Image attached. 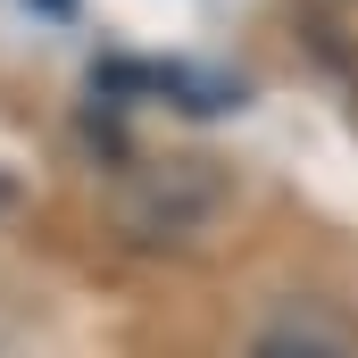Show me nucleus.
Returning a JSON list of instances; mask_svg holds the SVG:
<instances>
[{
	"label": "nucleus",
	"mask_w": 358,
	"mask_h": 358,
	"mask_svg": "<svg viewBox=\"0 0 358 358\" xmlns=\"http://www.w3.org/2000/svg\"><path fill=\"white\" fill-rule=\"evenodd\" d=\"M250 358H350V350H334V342H317V334H300V325H275V334L250 342Z\"/></svg>",
	"instance_id": "nucleus-2"
},
{
	"label": "nucleus",
	"mask_w": 358,
	"mask_h": 358,
	"mask_svg": "<svg viewBox=\"0 0 358 358\" xmlns=\"http://www.w3.org/2000/svg\"><path fill=\"white\" fill-rule=\"evenodd\" d=\"M8 208H17V176H0V217H8Z\"/></svg>",
	"instance_id": "nucleus-3"
},
{
	"label": "nucleus",
	"mask_w": 358,
	"mask_h": 358,
	"mask_svg": "<svg viewBox=\"0 0 358 358\" xmlns=\"http://www.w3.org/2000/svg\"><path fill=\"white\" fill-rule=\"evenodd\" d=\"M208 208H217V176H208V159H167V176H142L134 192H125V225L150 234V242L192 234Z\"/></svg>",
	"instance_id": "nucleus-1"
}]
</instances>
